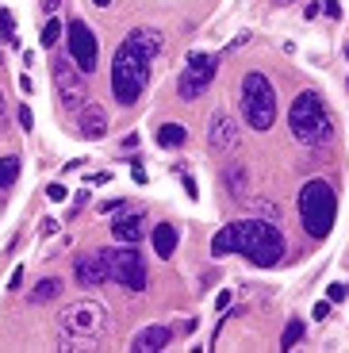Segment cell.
Here are the masks:
<instances>
[{
    "mask_svg": "<svg viewBox=\"0 0 349 353\" xmlns=\"http://www.w3.org/2000/svg\"><path fill=\"white\" fill-rule=\"evenodd\" d=\"M54 88L66 112H81L85 108V73L70 62V58H54Z\"/></svg>",
    "mask_w": 349,
    "mask_h": 353,
    "instance_id": "ba28073f",
    "label": "cell"
},
{
    "mask_svg": "<svg viewBox=\"0 0 349 353\" xmlns=\"http://www.w3.org/2000/svg\"><path fill=\"white\" fill-rule=\"evenodd\" d=\"M127 43H131L146 62H154L157 54H161V35H157L154 27H134L131 35H127Z\"/></svg>",
    "mask_w": 349,
    "mask_h": 353,
    "instance_id": "9a60e30c",
    "label": "cell"
},
{
    "mask_svg": "<svg viewBox=\"0 0 349 353\" xmlns=\"http://www.w3.org/2000/svg\"><path fill=\"white\" fill-rule=\"evenodd\" d=\"M150 62L142 58L139 50H134L131 43H123L119 50H115V62H112V92L115 100H119L123 108L134 104V100L142 97V88H146L150 81Z\"/></svg>",
    "mask_w": 349,
    "mask_h": 353,
    "instance_id": "5b68a950",
    "label": "cell"
},
{
    "mask_svg": "<svg viewBox=\"0 0 349 353\" xmlns=\"http://www.w3.org/2000/svg\"><path fill=\"white\" fill-rule=\"evenodd\" d=\"M19 127H23V131H31V127H35V115H31V108H19Z\"/></svg>",
    "mask_w": 349,
    "mask_h": 353,
    "instance_id": "83f0119b",
    "label": "cell"
},
{
    "mask_svg": "<svg viewBox=\"0 0 349 353\" xmlns=\"http://www.w3.org/2000/svg\"><path fill=\"white\" fill-rule=\"evenodd\" d=\"M169 338H173V330H169V327H146V330H139V334H134L131 350H134V353H154V350H166V345H169Z\"/></svg>",
    "mask_w": 349,
    "mask_h": 353,
    "instance_id": "2e32d148",
    "label": "cell"
},
{
    "mask_svg": "<svg viewBox=\"0 0 349 353\" xmlns=\"http://www.w3.org/2000/svg\"><path fill=\"white\" fill-rule=\"evenodd\" d=\"M58 35H61V23H58V19H50V23L43 27V43L54 46V43H58Z\"/></svg>",
    "mask_w": 349,
    "mask_h": 353,
    "instance_id": "d4e9b609",
    "label": "cell"
},
{
    "mask_svg": "<svg viewBox=\"0 0 349 353\" xmlns=\"http://www.w3.org/2000/svg\"><path fill=\"white\" fill-rule=\"evenodd\" d=\"M46 196H50L54 203H61V200H66V196H70V192H66V188H61V185H50V188H46Z\"/></svg>",
    "mask_w": 349,
    "mask_h": 353,
    "instance_id": "f1b7e54d",
    "label": "cell"
},
{
    "mask_svg": "<svg viewBox=\"0 0 349 353\" xmlns=\"http://www.w3.org/2000/svg\"><path fill=\"white\" fill-rule=\"evenodd\" d=\"M319 8H323L326 16H330V19H338V16H341V4H338V0H323Z\"/></svg>",
    "mask_w": 349,
    "mask_h": 353,
    "instance_id": "4316f807",
    "label": "cell"
},
{
    "mask_svg": "<svg viewBox=\"0 0 349 353\" xmlns=\"http://www.w3.org/2000/svg\"><path fill=\"white\" fill-rule=\"evenodd\" d=\"M246 185H250L246 169L242 165H230L227 169V188H230V196H235V200H242V196H246Z\"/></svg>",
    "mask_w": 349,
    "mask_h": 353,
    "instance_id": "ffe728a7",
    "label": "cell"
},
{
    "mask_svg": "<svg viewBox=\"0 0 349 353\" xmlns=\"http://www.w3.org/2000/svg\"><path fill=\"white\" fill-rule=\"evenodd\" d=\"M215 70H219V58H211V54L203 50H192L188 58H184V73H181V97L184 100H196L203 92V88L215 81Z\"/></svg>",
    "mask_w": 349,
    "mask_h": 353,
    "instance_id": "9c48e42d",
    "label": "cell"
},
{
    "mask_svg": "<svg viewBox=\"0 0 349 353\" xmlns=\"http://www.w3.org/2000/svg\"><path fill=\"white\" fill-rule=\"evenodd\" d=\"M349 296V284H330V288H326V300L330 303H341Z\"/></svg>",
    "mask_w": 349,
    "mask_h": 353,
    "instance_id": "484cf974",
    "label": "cell"
},
{
    "mask_svg": "<svg viewBox=\"0 0 349 353\" xmlns=\"http://www.w3.org/2000/svg\"><path fill=\"white\" fill-rule=\"evenodd\" d=\"M73 273H77V284L81 288H100V284L108 281V269H104V257L97 254H81L77 261H73Z\"/></svg>",
    "mask_w": 349,
    "mask_h": 353,
    "instance_id": "4fadbf2b",
    "label": "cell"
},
{
    "mask_svg": "<svg viewBox=\"0 0 349 353\" xmlns=\"http://www.w3.org/2000/svg\"><path fill=\"white\" fill-rule=\"evenodd\" d=\"M277 4H292V0H277Z\"/></svg>",
    "mask_w": 349,
    "mask_h": 353,
    "instance_id": "d590c367",
    "label": "cell"
},
{
    "mask_svg": "<svg viewBox=\"0 0 349 353\" xmlns=\"http://www.w3.org/2000/svg\"><path fill=\"white\" fill-rule=\"evenodd\" d=\"M61 296V281L58 276H46V281H39L35 288H31V303H50Z\"/></svg>",
    "mask_w": 349,
    "mask_h": 353,
    "instance_id": "ac0fdd59",
    "label": "cell"
},
{
    "mask_svg": "<svg viewBox=\"0 0 349 353\" xmlns=\"http://www.w3.org/2000/svg\"><path fill=\"white\" fill-rule=\"evenodd\" d=\"M16 176H19V158H0V185L8 188Z\"/></svg>",
    "mask_w": 349,
    "mask_h": 353,
    "instance_id": "7402d4cb",
    "label": "cell"
},
{
    "mask_svg": "<svg viewBox=\"0 0 349 353\" xmlns=\"http://www.w3.org/2000/svg\"><path fill=\"white\" fill-rule=\"evenodd\" d=\"M257 215H261V219H269V223H280V203L257 200Z\"/></svg>",
    "mask_w": 349,
    "mask_h": 353,
    "instance_id": "cb8c5ba5",
    "label": "cell"
},
{
    "mask_svg": "<svg viewBox=\"0 0 349 353\" xmlns=\"http://www.w3.org/2000/svg\"><path fill=\"white\" fill-rule=\"evenodd\" d=\"M0 35H4V43H16V19L8 8H0Z\"/></svg>",
    "mask_w": 349,
    "mask_h": 353,
    "instance_id": "603a6c76",
    "label": "cell"
},
{
    "mask_svg": "<svg viewBox=\"0 0 349 353\" xmlns=\"http://www.w3.org/2000/svg\"><path fill=\"white\" fill-rule=\"evenodd\" d=\"M238 142H242V134H238V123L230 119L227 112H215L208 123V146L215 154H227V150H238Z\"/></svg>",
    "mask_w": 349,
    "mask_h": 353,
    "instance_id": "8fae6325",
    "label": "cell"
},
{
    "mask_svg": "<svg viewBox=\"0 0 349 353\" xmlns=\"http://www.w3.org/2000/svg\"><path fill=\"white\" fill-rule=\"evenodd\" d=\"M311 315H315V319H326V315H330V303H315Z\"/></svg>",
    "mask_w": 349,
    "mask_h": 353,
    "instance_id": "f546056e",
    "label": "cell"
},
{
    "mask_svg": "<svg viewBox=\"0 0 349 353\" xmlns=\"http://www.w3.org/2000/svg\"><path fill=\"white\" fill-rule=\"evenodd\" d=\"M112 234L123 246H139L142 234H146V223H142V215H119V219L112 223Z\"/></svg>",
    "mask_w": 349,
    "mask_h": 353,
    "instance_id": "5bb4252c",
    "label": "cell"
},
{
    "mask_svg": "<svg viewBox=\"0 0 349 353\" xmlns=\"http://www.w3.org/2000/svg\"><path fill=\"white\" fill-rule=\"evenodd\" d=\"M288 123H292V134L307 146H326L334 139V119L319 92H299L288 112Z\"/></svg>",
    "mask_w": 349,
    "mask_h": 353,
    "instance_id": "3957f363",
    "label": "cell"
},
{
    "mask_svg": "<svg viewBox=\"0 0 349 353\" xmlns=\"http://www.w3.org/2000/svg\"><path fill=\"white\" fill-rule=\"evenodd\" d=\"M299 338H303V319H292L288 327H284V334H280V350H292Z\"/></svg>",
    "mask_w": 349,
    "mask_h": 353,
    "instance_id": "44dd1931",
    "label": "cell"
},
{
    "mask_svg": "<svg viewBox=\"0 0 349 353\" xmlns=\"http://www.w3.org/2000/svg\"><path fill=\"white\" fill-rule=\"evenodd\" d=\"M242 112L253 131H269L277 123V88L265 73H246L242 77Z\"/></svg>",
    "mask_w": 349,
    "mask_h": 353,
    "instance_id": "8992f818",
    "label": "cell"
},
{
    "mask_svg": "<svg viewBox=\"0 0 349 353\" xmlns=\"http://www.w3.org/2000/svg\"><path fill=\"white\" fill-rule=\"evenodd\" d=\"M157 142H161L166 150H177V146H184V142H188V131H184L181 123H166L161 131H157Z\"/></svg>",
    "mask_w": 349,
    "mask_h": 353,
    "instance_id": "d6986e66",
    "label": "cell"
},
{
    "mask_svg": "<svg viewBox=\"0 0 349 353\" xmlns=\"http://www.w3.org/2000/svg\"><path fill=\"white\" fill-rule=\"evenodd\" d=\"M0 203H4V185H0Z\"/></svg>",
    "mask_w": 349,
    "mask_h": 353,
    "instance_id": "e575fe53",
    "label": "cell"
},
{
    "mask_svg": "<svg viewBox=\"0 0 349 353\" xmlns=\"http://www.w3.org/2000/svg\"><path fill=\"white\" fill-rule=\"evenodd\" d=\"M299 215H303V230L311 239H326L338 215V196L326 181H307L299 192Z\"/></svg>",
    "mask_w": 349,
    "mask_h": 353,
    "instance_id": "277c9868",
    "label": "cell"
},
{
    "mask_svg": "<svg viewBox=\"0 0 349 353\" xmlns=\"http://www.w3.org/2000/svg\"><path fill=\"white\" fill-rule=\"evenodd\" d=\"M66 35H70V58H73V65H77L81 73H92V70H97V54H100L92 27L81 23V19H73V23L66 27Z\"/></svg>",
    "mask_w": 349,
    "mask_h": 353,
    "instance_id": "30bf717a",
    "label": "cell"
},
{
    "mask_svg": "<svg viewBox=\"0 0 349 353\" xmlns=\"http://www.w3.org/2000/svg\"><path fill=\"white\" fill-rule=\"evenodd\" d=\"M211 254L223 257V254H246L253 265H277L284 257V234H280V223L269 219H238L230 227H223L211 239Z\"/></svg>",
    "mask_w": 349,
    "mask_h": 353,
    "instance_id": "6da1fadb",
    "label": "cell"
},
{
    "mask_svg": "<svg viewBox=\"0 0 349 353\" xmlns=\"http://www.w3.org/2000/svg\"><path fill=\"white\" fill-rule=\"evenodd\" d=\"M0 119H4V97H0Z\"/></svg>",
    "mask_w": 349,
    "mask_h": 353,
    "instance_id": "836d02e7",
    "label": "cell"
},
{
    "mask_svg": "<svg viewBox=\"0 0 349 353\" xmlns=\"http://www.w3.org/2000/svg\"><path fill=\"white\" fill-rule=\"evenodd\" d=\"M58 327H61V342L70 345V350H92L108 334V311L97 300L70 303V307L61 311Z\"/></svg>",
    "mask_w": 349,
    "mask_h": 353,
    "instance_id": "7a4b0ae2",
    "label": "cell"
},
{
    "mask_svg": "<svg viewBox=\"0 0 349 353\" xmlns=\"http://www.w3.org/2000/svg\"><path fill=\"white\" fill-rule=\"evenodd\" d=\"M92 4H100V8H108V4H112V0H92Z\"/></svg>",
    "mask_w": 349,
    "mask_h": 353,
    "instance_id": "1f68e13d",
    "label": "cell"
},
{
    "mask_svg": "<svg viewBox=\"0 0 349 353\" xmlns=\"http://www.w3.org/2000/svg\"><path fill=\"white\" fill-rule=\"evenodd\" d=\"M346 58H349V46H346Z\"/></svg>",
    "mask_w": 349,
    "mask_h": 353,
    "instance_id": "8d00e7d4",
    "label": "cell"
},
{
    "mask_svg": "<svg viewBox=\"0 0 349 353\" xmlns=\"http://www.w3.org/2000/svg\"><path fill=\"white\" fill-rule=\"evenodd\" d=\"M100 257H104L108 281L123 284L127 292H142V288H146V257H142L134 246L115 242L112 250H100Z\"/></svg>",
    "mask_w": 349,
    "mask_h": 353,
    "instance_id": "52a82bcc",
    "label": "cell"
},
{
    "mask_svg": "<svg viewBox=\"0 0 349 353\" xmlns=\"http://www.w3.org/2000/svg\"><path fill=\"white\" fill-rule=\"evenodd\" d=\"M150 239H154V254H157V257H173V254H177V242H181V234H177L173 223H157Z\"/></svg>",
    "mask_w": 349,
    "mask_h": 353,
    "instance_id": "e0dca14e",
    "label": "cell"
},
{
    "mask_svg": "<svg viewBox=\"0 0 349 353\" xmlns=\"http://www.w3.org/2000/svg\"><path fill=\"white\" fill-rule=\"evenodd\" d=\"M77 131H81V139H88V142H97L108 134V115L97 100H85V108L77 112Z\"/></svg>",
    "mask_w": 349,
    "mask_h": 353,
    "instance_id": "7c38bea8",
    "label": "cell"
},
{
    "mask_svg": "<svg viewBox=\"0 0 349 353\" xmlns=\"http://www.w3.org/2000/svg\"><path fill=\"white\" fill-rule=\"evenodd\" d=\"M43 4H46V12H50V8H54V4H58V0H43Z\"/></svg>",
    "mask_w": 349,
    "mask_h": 353,
    "instance_id": "d6a6232c",
    "label": "cell"
},
{
    "mask_svg": "<svg viewBox=\"0 0 349 353\" xmlns=\"http://www.w3.org/2000/svg\"><path fill=\"white\" fill-rule=\"evenodd\" d=\"M19 284H23V269H16V273L8 276V288H19Z\"/></svg>",
    "mask_w": 349,
    "mask_h": 353,
    "instance_id": "4dcf8cb0",
    "label": "cell"
}]
</instances>
